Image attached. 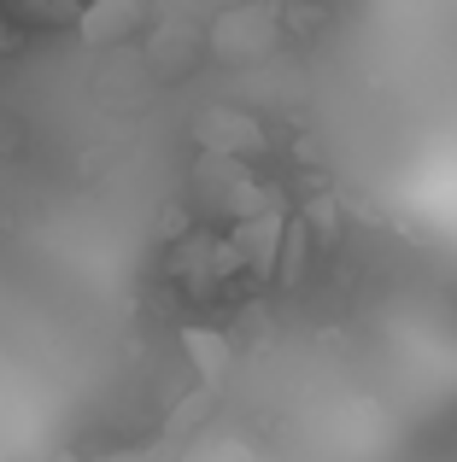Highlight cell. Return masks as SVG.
Segmentation results:
<instances>
[{
    "label": "cell",
    "mask_w": 457,
    "mask_h": 462,
    "mask_svg": "<svg viewBox=\"0 0 457 462\" xmlns=\"http://www.w3.org/2000/svg\"><path fill=\"white\" fill-rule=\"evenodd\" d=\"M275 42H282V6H275V0L228 6L206 30V53L218 59V65H258V59L275 53Z\"/></svg>",
    "instance_id": "cell-1"
},
{
    "label": "cell",
    "mask_w": 457,
    "mask_h": 462,
    "mask_svg": "<svg viewBox=\"0 0 457 462\" xmlns=\"http://www.w3.org/2000/svg\"><path fill=\"white\" fill-rule=\"evenodd\" d=\"M223 240H228V252H235L240 270L275 275V263H282V240H287V211H282V205H275V211H258V217H247V223H235Z\"/></svg>",
    "instance_id": "cell-2"
},
{
    "label": "cell",
    "mask_w": 457,
    "mask_h": 462,
    "mask_svg": "<svg viewBox=\"0 0 457 462\" xmlns=\"http://www.w3.org/2000/svg\"><path fill=\"white\" fill-rule=\"evenodd\" d=\"M141 0H94V6H82L77 12V35L89 47H117V42H129V35L141 30Z\"/></svg>",
    "instance_id": "cell-3"
},
{
    "label": "cell",
    "mask_w": 457,
    "mask_h": 462,
    "mask_svg": "<svg viewBox=\"0 0 457 462\" xmlns=\"http://www.w3.org/2000/svg\"><path fill=\"white\" fill-rule=\"evenodd\" d=\"M200 147H206V158H240L252 147H264V129L252 124V117L228 112V106H218V112L200 117Z\"/></svg>",
    "instance_id": "cell-4"
},
{
    "label": "cell",
    "mask_w": 457,
    "mask_h": 462,
    "mask_svg": "<svg viewBox=\"0 0 457 462\" xmlns=\"http://www.w3.org/2000/svg\"><path fill=\"white\" fill-rule=\"evenodd\" d=\"M176 270L194 282V293H206V287H218L223 275H235L240 263H235V252H228L223 235H194L182 252H176Z\"/></svg>",
    "instance_id": "cell-5"
},
{
    "label": "cell",
    "mask_w": 457,
    "mask_h": 462,
    "mask_svg": "<svg viewBox=\"0 0 457 462\" xmlns=\"http://www.w3.org/2000/svg\"><path fill=\"white\" fill-rule=\"evenodd\" d=\"M247 181H252L247 158H200L194 164V193H200V205H211V211H228Z\"/></svg>",
    "instance_id": "cell-6"
},
{
    "label": "cell",
    "mask_w": 457,
    "mask_h": 462,
    "mask_svg": "<svg viewBox=\"0 0 457 462\" xmlns=\"http://www.w3.org/2000/svg\"><path fill=\"white\" fill-rule=\"evenodd\" d=\"M182 351H188V363H194V374L218 393V381L228 374V363H235L228 339L218 334V328H182Z\"/></svg>",
    "instance_id": "cell-7"
},
{
    "label": "cell",
    "mask_w": 457,
    "mask_h": 462,
    "mask_svg": "<svg viewBox=\"0 0 457 462\" xmlns=\"http://www.w3.org/2000/svg\"><path fill=\"white\" fill-rule=\"evenodd\" d=\"M211 398H218V393H211V386H200L188 404H176V410H171V421H164V445H182V433H194V428H200V416L211 410Z\"/></svg>",
    "instance_id": "cell-8"
},
{
    "label": "cell",
    "mask_w": 457,
    "mask_h": 462,
    "mask_svg": "<svg viewBox=\"0 0 457 462\" xmlns=\"http://www.w3.org/2000/svg\"><path fill=\"white\" fill-rule=\"evenodd\" d=\"M171 457H176V445L153 439V445H124V451H106V457H94V462H171Z\"/></svg>",
    "instance_id": "cell-9"
},
{
    "label": "cell",
    "mask_w": 457,
    "mask_h": 462,
    "mask_svg": "<svg viewBox=\"0 0 457 462\" xmlns=\"http://www.w3.org/2000/svg\"><path fill=\"white\" fill-rule=\"evenodd\" d=\"M47 462H77V457H70V451H53V457H47Z\"/></svg>",
    "instance_id": "cell-10"
}]
</instances>
